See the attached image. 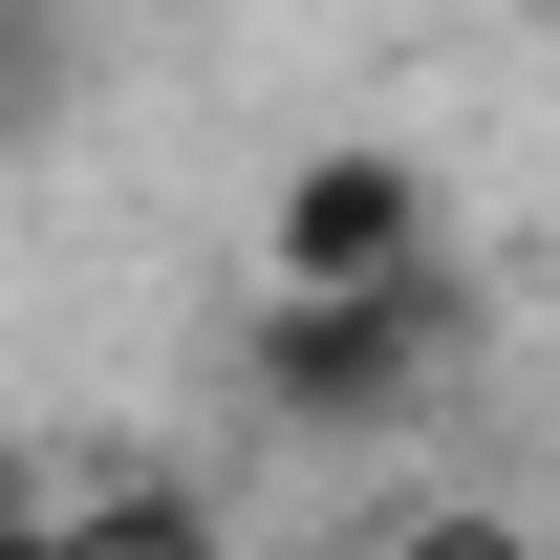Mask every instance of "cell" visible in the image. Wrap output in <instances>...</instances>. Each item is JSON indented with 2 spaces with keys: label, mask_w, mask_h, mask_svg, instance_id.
Here are the masks:
<instances>
[{
  "label": "cell",
  "mask_w": 560,
  "mask_h": 560,
  "mask_svg": "<svg viewBox=\"0 0 560 560\" xmlns=\"http://www.w3.org/2000/svg\"><path fill=\"white\" fill-rule=\"evenodd\" d=\"M388 259H431V195L388 151H324V173L280 195V280H388Z\"/></svg>",
  "instance_id": "6da1fadb"
}]
</instances>
